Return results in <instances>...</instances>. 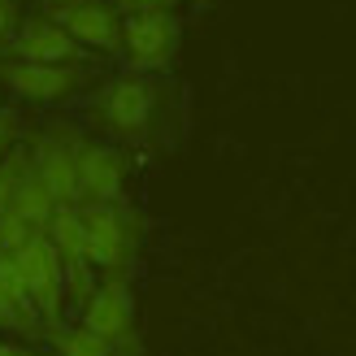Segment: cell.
Instances as JSON below:
<instances>
[{"mask_svg": "<svg viewBox=\"0 0 356 356\" xmlns=\"http://www.w3.org/2000/svg\"><path fill=\"white\" fill-rule=\"evenodd\" d=\"M48 239L61 257V270H65V291L74 296V305H83L87 291H92V261H87V243H83V218H79V204H57L48 218Z\"/></svg>", "mask_w": 356, "mask_h": 356, "instance_id": "obj_10", "label": "cell"}, {"mask_svg": "<svg viewBox=\"0 0 356 356\" xmlns=\"http://www.w3.org/2000/svg\"><path fill=\"white\" fill-rule=\"evenodd\" d=\"M13 265H17V274L26 282L35 309H40V322L57 326L61 322V300H65V270H61V257H57V248H52L48 230L31 235L22 248H17Z\"/></svg>", "mask_w": 356, "mask_h": 356, "instance_id": "obj_4", "label": "cell"}, {"mask_svg": "<svg viewBox=\"0 0 356 356\" xmlns=\"http://www.w3.org/2000/svg\"><path fill=\"white\" fill-rule=\"evenodd\" d=\"M0 83L9 87L17 100H31V104H61L87 83L83 65L70 61V65H48V61H0Z\"/></svg>", "mask_w": 356, "mask_h": 356, "instance_id": "obj_5", "label": "cell"}, {"mask_svg": "<svg viewBox=\"0 0 356 356\" xmlns=\"http://www.w3.org/2000/svg\"><path fill=\"white\" fill-rule=\"evenodd\" d=\"M83 317L79 322L87 330H96L109 343H131L135 339V296L127 287V274H104V282H96L83 300Z\"/></svg>", "mask_w": 356, "mask_h": 356, "instance_id": "obj_7", "label": "cell"}, {"mask_svg": "<svg viewBox=\"0 0 356 356\" xmlns=\"http://www.w3.org/2000/svg\"><path fill=\"white\" fill-rule=\"evenodd\" d=\"M122 13H148V9H174L178 0H113Z\"/></svg>", "mask_w": 356, "mask_h": 356, "instance_id": "obj_17", "label": "cell"}, {"mask_svg": "<svg viewBox=\"0 0 356 356\" xmlns=\"http://www.w3.org/2000/svg\"><path fill=\"white\" fill-rule=\"evenodd\" d=\"M9 57L17 61H48V65H70V61H83V44H74L70 35L52 13H35V17H17V31L13 40L5 44Z\"/></svg>", "mask_w": 356, "mask_h": 356, "instance_id": "obj_8", "label": "cell"}, {"mask_svg": "<svg viewBox=\"0 0 356 356\" xmlns=\"http://www.w3.org/2000/svg\"><path fill=\"white\" fill-rule=\"evenodd\" d=\"M127 187V156L109 144H87L79 148V204H104L122 200Z\"/></svg>", "mask_w": 356, "mask_h": 356, "instance_id": "obj_11", "label": "cell"}, {"mask_svg": "<svg viewBox=\"0 0 356 356\" xmlns=\"http://www.w3.org/2000/svg\"><path fill=\"white\" fill-rule=\"evenodd\" d=\"M79 218H83L87 261L104 274H127V265L139 248V218L127 209V200L79 204Z\"/></svg>", "mask_w": 356, "mask_h": 356, "instance_id": "obj_1", "label": "cell"}, {"mask_svg": "<svg viewBox=\"0 0 356 356\" xmlns=\"http://www.w3.org/2000/svg\"><path fill=\"white\" fill-rule=\"evenodd\" d=\"M26 156H31V152H22V148L0 156V218H5V209H9V200H13V187H17V174H22Z\"/></svg>", "mask_w": 356, "mask_h": 356, "instance_id": "obj_15", "label": "cell"}, {"mask_svg": "<svg viewBox=\"0 0 356 356\" xmlns=\"http://www.w3.org/2000/svg\"><path fill=\"white\" fill-rule=\"evenodd\" d=\"M178 26L174 9H148V13H122V48L127 52L131 70L139 74H156V70H170L174 52H178Z\"/></svg>", "mask_w": 356, "mask_h": 356, "instance_id": "obj_2", "label": "cell"}, {"mask_svg": "<svg viewBox=\"0 0 356 356\" xmlns=\"http://www.w3.org/2000/svg\"><path fill=\"white\" fill-rule=\"evenodd\" d=\"M0 356H31V352L17 348V343H9V339H0Z\"/></svg>", "mask_w": 356, "mask_h": 356, "instance_id": "obj_19", "label": "cell"}, {"mask_svg": "<svg viewBox=\"0 0 356 356\" xmlns=\"http://www.w3.org/2000/svg\"><path fill=\"white\" fill-rule=\"evenodd\" d=\"M48 13L83 48H92V52H118L122 48V17H118V5H109V0H65V5L48 9Z\"/></svg>", "mask_w": 356, "mask_h": 356, "instance_id": "obj_9", "label": "cell"}, {"mask_svg": "<svg viewBox=\"0 0 356 356\" xmlns=\"http://www.w3.org/2000/svg\"><path fill=\"white\" fill-rule=\"evenodd\" d=\"M13 31H17V5L13 0H0V48L13 40Z\"/></svg>", "mask_w": 356, "mask_h": 356, "instance_id": "obj_16", "label": "cell"}, {"mask_svg": "<svg viewBox=\"0 0 356 356\" xmlns=\"http://www.w3.org/2000/svg\"><path fill=\"white\" fill-rule=\"evenodd\" d=\"M48 330H52V352L57 356H144L139 352V339L109 343L96 330H87L83 322L79 326H48Z\"/></svg>", "mask_w": 356, "mask_h": 356, "instance_id": "obj_14", "label": "cell"}, {"mask_svg": "<svg viewBox=\"0 0 356 356\" xmlns=\"http://www.w3.org/2000/svg\"><path fill=\"white\" fill-rule=\"evenodd\" d=\"M79 148L83 135L74 127H52L31 148V165L52 187L57 204H79Z\"/></svg>", "mask_w": 356, "mask_h": 356, "instance_id": "obj_6", "label": "cell"}, {"mask_svg": "<svg viewBox=\"0 0 356 356\" xmlns=\"http://www.w3.org/2000/svg\"><path fill=\"white\" fill-rule=\"evenodd\" d=\"M9 144H13V118H9V113H0V156L9 152Z\"/></svg>", "mask_w": 356, "mask_h": 356, "instance_id": "obj_18", "label": "cell"}, {"mask_svg": "<svg viewBox=\"0 0 356 356\" xmlns=\"http://www.w3.org/2000/svg\"><path fill=\"white\" fill-rule=\"evenodd\" d=\"M0 326L17 330V334H31L40 326V309H35V300L9 252H0Z\"/></svg>", "mask_w": 356, "mask_h": 356, "instance_id": "obj_12", "label": "cell"}, {"mask_svg": "<svg viewBox=\"0 0 356 356\" xmlns=\"http://www.w3.org/2000/svg\"><path fill=\"white\" fill-rule=\"evenodd\" d=\"M52 209H57V195H52V187L35 174L31 156H26L22 174H17V187H13V200H9V213H17V218L26 226H35V230H48Z\"/></svg>", "mask_w": 356, "mask_h": 356, "instance_id": "obj_13", "label": "cell"}, {"mask_svg": "<svg viewBox=\"0 0 356 356\" xmlns=\"http://www.w3.org/2000/svg\"><path fill=\"white\" fill-rule=\"evenodd\" d=\"M152 113H156V87L131 70V74L113 79L104 92L96 96V118L104 131H113L122 139H144L152 127Z\"/></svg>", "mask_w": 356, "mask_h": 356, "instance_id": "obj_3", "label": "cell"}, {"mask_svg": "<svg viewBox=\"0 0 356 356\" xmlns=\"http://www.w3.org/2000/svg\"><path fill=\"white\" fill-rule=\"evenodd\" d=\"M40 5H44V13H48V9H57V5H65V0H40Z\"/></svg>", "mask_w": 356, "mask_h": 356, "instance_id": "obj_20", "label": "cell"}]
</instances>
